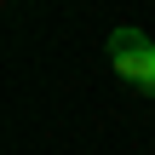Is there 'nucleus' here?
<instances>
[{"mask_svg":"<svg viewBox=\"0 0 155 155\" xmlns=\"http://www.w3.org/2000/svg\"><path fill=\"white\" fill-rule=\"evenodd\" d=\"M109 63H115V75H127L132 86H150L155 75V46L144 29H115L109 35Z\"/></svg>","mask_w":155,"mask_h":155,"instance_id":"1","label":"nucleus"},{"mask_svg":"<svg viewBox=\"0 0 155 155\" xmlns=\"http://www.w3.org/2000/svg\"><path fill=\"white\" fill-rule=\"evenodd\" d=\"M144 92H155V75H150V86H144Z\"/></svg>","mask_w":155,"mask_h":155,"instance_id":"2","label":"nucleus"}]
</instances>
